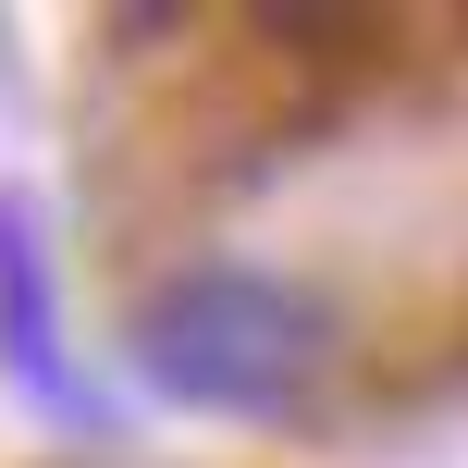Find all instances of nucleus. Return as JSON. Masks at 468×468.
<instances>
[{"instance_id": "obj_1", "label": "nucleus", "mask_w": 468, "mask_h": 468, "mask_svg": "<svg viewBox=\"0 0 468 468\" xmlns=\"http://www.w3.org/2000/svg\"><path fill=\"white\" fill-rule=\"evenodd\" d=\"M136 370L173 407H222V420H296L308 370H321V308L271 271H186L136 308Z\"/></svg>"}, {"instance_id": "obj_2", "label": "nucleus", "mask_w": 468, "mask_h": 468, "mask_svg": "<svg viewBox=\"0 0 468 468\" xmlns=\"http://www.w3.org/2000/svg\"><path fill=\"white\" fill-rule=\"evenodd\" d=\"M0 357H13V382L49 407V420L99 431V395L74 382V357L49 346V283H37V222H25V197L0 186Z\"/></svg>"}]
</instances>
